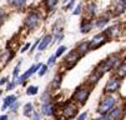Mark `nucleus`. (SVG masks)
I'll use <instances>...</instances> for the list:
<instances>
[{
  "instance_id": "2",
  "label": "nucleus",
  "mask_w": 126,
  "mask_h": 120,
  "mask_svg": "<svg viewBox=\"0 0 126 120\" xmlns=\"http://www.w3.org/2000/svg\"><path fill=\"white\" fill-rule=\"evenodd\" d=\"M89 94H90V90L87 88H85V86L79 88L75 91V94H74V100L80 103V104H84V103L87 100V98H89Z\"/></svg>"
},
{
  "instance_id": "18",
  "label": "nucleus",
  "mask_w": 126,
  "mask_h": 120,
  "mask_svg": "<svg viewBox=\"0 0 126 120\" xmlns=\"http://www.w3.org/2000/svg\"><path fill=\"white\" fill-rule=\"evenodd\" d=\"M125 9H126V0H120L119 5L116 6V13L119 14V13H121V11L125 10Z\"/></svg>"
},
{
  "instance_id": "29",
  "label": "nucleus",
  "mask_w": 126,
  "mask_h": 120,
  "mask_svg": "<svg viewBox=\"0 0 126 120\" xmlns=\"http://www.w3.org/2000/svg\"><path fill=\"white\" fill-rule=\"evenodd\" d=\"M80 9H81V6H80V5H78V8L74 10V15H78V14L80 13Z\"/></svg>"
},
{
  "instance_id": "13",
  "label": "nucleus",
  "mask_w": 126,
  "mask_h": 120,
  "mask_svg": "<svg viewBox=\"0 0 126 120\" xmlns=\"http://www.w3.org/2000/svg\"><path fill=\"white\" fill-rule=\"evenodd\" d=\"M102 76V74L101 73H99L97 70H95V73H93V75L89 78V83L91 84V85H94V84H96L97 81H99V79Z\"/></svg>"
},
{
  "instance_id": "33",
  "label": "nucleus",
  "mask_w": 126,
  "mask_h": 120,
  "mask_svg": "<svg viewBox=\"0 0 126 120\" xmlns=\"http://www.w3.org/2000/svg\"><path fill=\"white\" fill-rule=\"evenodd\" d=\"M28 49H29V44H26V45H25V46H24V48L21 49V51L24 53V51H25V50H28Z\"/></svg>"
},
{
  "instance_id": "1",
  "label": "nucleus",
  "mask_w": 126,
  "mask_h": 120,
  "mask_svg": "<svg viewBox=\"0 0 126 120\" xmlns=\"http://www.w3.org/2000/svg\"><path fill=\"white\" fill-rule=\"evenodd\" d=\"M115 98L114 96H105L102 100H101V103H100V105H99V108H97V111L100 113V114H106L107 111H109L114 105H115Z\"/></svg>"
},
{
  "instance_id": "25",
  "label": "nucleus",
  "mask_w": 126,
  "mask_h": 120,
  "mask_svg": "<svg viewBox=\"0 0 126 120\" xmlns=\"http://www.w3.org/2000/svg\"><path fill=\"white\" fill-rule=\"evenodd\" d=\"M65 50H66V48H65V46H60V48L58 49V51H56L55 56H56V58H59V56H60V55L64 53V51H65Z\"/></svg>"
},
{
  "instance_id": "34",
  "label": "nucleus",
  "mask_w": 126,
  "mask_h": 120,
  "mask_svg": "<svg viewBox=\"0 0 126 120\" xmlns=\"http://www.w3.org/2000/svg\"><path fill=\"white\" fill-rule=\"evenodd\" d=\"M6 118H8L6 115H3V116H0V119H1V120H4V119H6Z\"/></svg>"
},
{
  "instance_id": "30",
  "label": "nucleus",
  "mask_w": 126,
  "mask_h": 120,
  "mask_svg": "<svg viewBox=\"0 0 126 120\" xmlns=\"http://www.w3.org/2000/svg\"><path fill=\"white\" fill-rule=\"evenodd\" d=\"M3 20H4V14H3L1 11H0V24L3 23Z\"/></svg>"
},
{
  "instance_id": "35",
  "label": "nucleus",
  "mask_w": 126,
  "mask_h": 120,
  "mask_svg": "<svg viewBox=\"0 0 126 120\" xmlns=\"http://www.w3.org/2000/svg\"><path fill=\"white\" fill-rule=\"evenodd\" d=\"M125 114H126V104H125Z\"/></svg>"
},
{
  "instance_id": "17",
  "label": "nucleus",
  "mask_w": 126,
  "mask_h": 120,
  "mask_svg": "<svg viewBox=\"0 0 126 120\" xmlns=\"http://www.w3.org/2000/svg\"><path fill=\"white\" fill-rule=\"evenodd\" d=\"M117 75L121 76V78L126 76V63L119 66V69H117Z\"/></svg>"
},
{
  "instance_id": "7",
  "label": "nucleus",
  "mask_w": 126,
  "mask_h": 120,
  "mask_svg": "<svg viewBox=\"0 0 126 120\" xmlns=\"http://www.w3.org/2000/svg\"><path fill=\"white\" fill-rule=\"evenodd\" d=\"M79 60V54L76 53V51H71V53H69V55L66 56L65 59V63L67 64V68L70 69V68H73Z\"/></svg>"
},
{
  "instance_id": "21",
  "label": "nucleus",
  "mask_w": 126,
  "mask_h": 120,
  "mask_svg": "<svg viewBox=\"0 0 126 120\" xmlns=\"http://www.w3.org/2000/svg\"><path fill=\"white\" fill-rule=\"evenodd\" d=\"M31 113H32V105H31V104H26L25 108H24V114H25L26 116H30Z\"/></svg>"
},
{
  "instance_id": "22",
  "label": "nucleus",
  "mask_w": 126,
  "mask_h": 120,
  "mask_svg": "<svg viewBox=\"0 0 126 120\" xmlns=\"http://www.w3.org/2000/svg\"><path fill=\"white\" fill-rule=\"evenodd\" d=\"M107 21H109V19H107V18H105V16H104V18H101V19H99L97 21H96V26H99V28H102Z\"/></svg>"
},
{
  "instance_id": "24",
  "label": "nucleus",
  "mask_w": 126,
  "mask_h": 120,
  "mask_svg": "<svg viewBox=\"0 0 126 120\" xmlns=\"http://www.w3.org/2000/svg\"><path fill=\"white\" fill-rule=\"evenodd\" d=\"M89 13L91 14V15L96 13V5H95V4H90V5H89Z\"/></svg>"
},
{
  "instance_id": "36",
  "label": "nucleus",
  "mask_w": 126,
  "mask_h": 120,
  "mask_svg": "<svg viewBox=\"0 0 126 120\" xmlns=\"http://www.w3.org/2000/svg\"><path fill=\"white\" fill-rule=\"evenodd\" d=\"M0 94H1V91H0Z\"/></svg>"
},
{
  "instance_id": "6",
  "label": "nucleus",
  "mask_w": 126,
  "mask_h": 120,
  "mask_svg": "<svg viewBox=\"0 0 126 120\" xmlns=\"http://www.w3.org/2000/svg\"><path fill=\"white\" fill-rule=\"evenodd\" d=\"M39 23V16L35 14V13H31L26 16V19H25V25L29 28V29H34L35 26L38 25Z\"/></svg>"
},
{
  "instance_id": "3",
  "label": "nucleus",
  "mask_w": 126,
  "mask_h": 120,
  "mask_svg": "<svg viewBox=\"0 0 126 120\" xmlns=\"http://www.w3.org/2000/svg\"><path fill=\"white\" fill-rule=\"evenodd\" d=\"M76 114H78V106L74 104V103H67V104L63 108V115L66 119L75 118Z\"/></svg>"
},
{
  "instance_id": "31",
  "label": "nucleus",
  "mask_w": 126,
  "mask_h": 120,
  "mask_svg": "<svg viewBox=\"0 0 126 120\" xmlns=\"http://www.w3.org/2000/svg\"><path fill=\"white\" fill-rule=\"evenodd\" d=\"M85 118H86V113H84V114H81V115L79 116V119H80V120H82V119H85Z\"/></svg>"
},
{
  "instance_id": "11",
  "label": "nucleus",
  "mask_w": 126,
  "mask_h": 120,
  "mask_svg": "<svg viewBox=\"0 0 126 120\" xmlns=\"http://www.w3.org/2000/svg\"><path fill=\"white\" fill-rule=\"evenodd\" d=\"M50 41H51V35H46L44 39H41V40H40V45H39V50L43 51V50L50 44Z\"/></svg>"
},
{
  "instance_id": "16",
  "label": "nucleus",
  "mask_w": 126,
  "mask_h": 120,
  "mask_svg": "<svg viewBox=\"0 0 126 120\" xmlns=\"http://www.w3.org/2000/svg\"><path fill=\"white\" fill-rule=\"evenodd\" d=\"M58 1L59 0H46L45 1V5H46V9L47 10H52L56 6V4H58Z\"/></svg>"
},
{
  "instance_id": "10",
  "label": "nucleus",
  "mask_w": 126,
  "mask_h": 120,
  "mask_svg": "<svg viewBox=\"0 0 126 120\" xmlns=\"http://www.w3.org/2000/svg\"><path fill=\"white\" fill-rule=\"evenodd\" d=\"M90 48H89V43H80L79 45H78V48H76V53L79 54V55H84L86 51L89 50Z\"/></svg>"
},
{
  "instance_id": "9",
  "label": "nucleus",
  "mask_w": 126,
  "mask_h": 120,
  "mask_svg": "<svg viewBox=\"0 0 126 120\" xmlns=\"http://www.w3.org/2000/svg\"><path fill=\"white\" fill-rule=\"evenodd\" d=\"M107 113H109V114H107V115L104 114L102 118H106V119H117V118H120V109H116V108L112 109L111 108Z\"/></svg>"
},
{
  "instance_id": "5",
  "label": "nucleus",
  "mask_w": 126,
  "mask_h": 120,
  "mask_svg": "<svg viewBox=\"0 0 126 120\" xmlns=\"http://www.w3.org/2000/svg\"><path fill=\"white\" fill-rule=\"evenodd\" d=\"M119 88H120V80L116 78H111L106 84L105 91L106 93H114V91H117Z\"/></svg>"
},
{
  "instance_id": "27",
  "label": "nucleus",
  "mask_w": 126,
  "mask_h": 120,
  "mask_svg": "<svg viewBox=\"0 0 126 120\" xmlns=\"http://www.w3.org/2000/svg\"><path fill=\"white\" fill-rule=\"evenodd\" d=\"M19 66H20V64H17V65H16V68L14 69V71H13L14 78H16V76H17V74H19Z\"/></svg>"
},
{
  "instance_id": "15",
  "label": "nucleus",
  "mask_w": 126,
  "mask_h": 120,
  "mask_svg": "<svg viewBox=\"0 0 126 120\" xmlns=\"http://www.w3.org/2000/svg\"><path fill=\"white\" fill-rule=\"evenodd\" d=\"M41 111H43V114H44V115H46V116H50V115H52V106L49 104V103H46L45 105H43V108H41Z\"/></svg>"
},
{
  "instance_id": "32",
  "label": "nucleus",
  "mask_w": 126,
  "mask_h": 120,
  "mask_svg": "<svg viewBox=\"0 0 126 120\" xmlns=\"http://www.w3.org/2000/svg\"><path fill=\"white\" fill-rule=\"evenodd\" d=\"M8 81V78H4V79H1V80H0V85H1V84H4V83H6Z\"/></svg>"
},
{
  "instance_id": "4",
  "label": "nucleus",
  "mask_w": 126,
  "mask_h": 120,
  "mask_svg": "<svg viewBox=\"0 0 126 120\" xmlns=\"http://www.w3.org/2000/svg\"><path fill=\"white\" fill-rule=\"evenodd\" d=\"M106 41V34H99V35L94 36V39L91 40V43H89V48L90 49H97L99 46H101Z\"/></svg>"
},
{
  "instance_id": "12",
  "label": "nucleus",
  "mask_w": 126,
  "mask_h": 120,
  "mask_svg": "<svg viewBox=\"0 0 126 120\" xmlns=\"http://www.w3.org/2000/svg\"><path fill=\"white\" fill-rule=\"evenodd\" d=\"M93 28V23L90 20H84L81 23V33H89Z\"/></svg>"
},
{
  "instance_id": "19",
  "label": "nucleus",
  "mask_w": 126,
  "mask_h": 120,
  "mask_svg": "<svg viewBox=\"0 0 126 120\" xmlns=\"http://www.w3.org/2000/svg\"><path fill=\"white\" fill-rule=\"evenodd\" d=\"M61 78H63V75H58L55 79H54V81H52V88L58 89V88L60 86V84H61Z\"/></svg>"
},
{
  "instance_id": "14",
  "label": "nucleus",
  "mask_w": 126,
  "mask_h": 120,
  "mask_svg": "<svg viewBox=\"0 0 126 120\" xmlns=\"http://www.w3.org/2000/svg\"><path fill=\"white\" fill-rule=\"evenodd\" d=\"M15 100H16V96H15V95H9V96H6L5 100H4V104H3V110H5L10 104H13Z\"/></svg>"
},
{
  "instance_id": "23",
  "label": "nucleus",
  "mask_w": 126,
  "mask_h": 120,
  "mask_svg": "<svg viewBox=\"0 0 126 120\" xmlns=\"http://www.w3.org/2000/svg\"><path fill=\"white\" fill-rule=\"evenodd\" d=\"M26 93L29 95H35V94L38 93V86H29L28 90H26Z\"/></svg>"
},
{
  "instance_id": "26",
  "label": "nucleus",
  "mask_w": 126,
  "mask_h": 120,
  "mask_svg": "<svg viewBox=\"0 0 126 120\" xmlns=\"http://www.w3.org/2000/svg\"><path fill=\"white\" fill-rule=\"evenodd\" d=\"M40 69H41V70L39 71V75H40V76H43V75H44V74L47 71V64H46V65H43V66H40Z\"/></svg>"
},
{
  "instance_id": "8",
  "label": "nucleus",
  "mask_w": 126,
  "mask_h": 120,
  "mask_svg": "<svg viewBox=\"0 0 126 120\" xmlns=\"http://www.w3.org/2000/svg\"><path fill=\"white\" fill-rule=\"evenodd\" d=\"M40 66H41L40 64H35V65H32V66L30 68V69H29V70H28V71H26V73H25L23 76H20L19 79H17V83H23V81H24L25 79H28V78H29V76H30L32 73H35L36 70H39V69H40Z\"/></svg>"
},
{
  "instance_id": "28",
  "label": "nucleus",
  "mask_w": 126,
  "mask_h": 120,
  "mask_svg": "<svg viewBox=\"0 0 126 120\" xmlns=\"http://www.w3.org/2000/svg\"><path fill=\"white\" fill-rule=\"evenodd\" d=\"M55 59H56V56H55V55H52V56H50V59H49V63H47V66H49V65H51V64H54V63H55Z\"/></svg>"
},
{
  "instance_id": "20",
  "label": "nucleus",
  "mask_w": 126,
  "mask_h": 120,
  "mask_svg": "<svg viewBox=\"0 0 126 120\" xmlns=\"http://www.w3.org/2000/svg\"><path fill=\"white\" fill-rule=\"evenodd\" d=\"M25 3H26V0H11V4L15 8H21L25 5Z\"/></svg>"
}]
</instances>
